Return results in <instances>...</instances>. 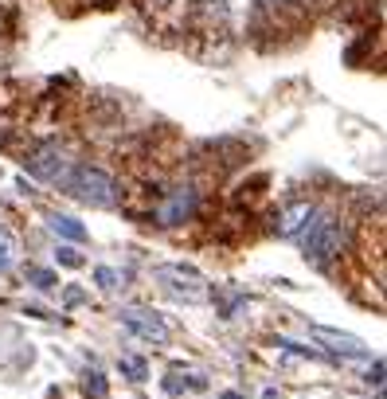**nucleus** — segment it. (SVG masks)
Returning a JSON list of instances; mask_svg holds the SVG:
<instances>
[{"instance_id":"1","label":"nucleus","mask_w":387,"mask_h":399,"mask_svg":"<svg viewBox=\"0 0 387 399\" xmlns=\"http://www.w3.org/2000/svg\"><path fill=\"white\" fill-rule=\"evenodd\" d=\"M63 188L90 208H114V200H118L114 177L102 172V169H90V165H75V169L67 172V180H63Z\"/></svg>"},{"instance_id":"2","label":"nucleus","mask_w":387,"mask_h":399,"mask_svg":"<svg viewBox=\"0 0 387 399\" xmlns=\"http://www.w3.org/2000/svg\"><path fill=\"white\" fill-rule=\"evenodd\" d=\"M340 246H345V227H340L333 215H321L309 227V235H305V258L325 270V266L340 255Z\"/></svg>"},{"instance_id":"3","label":"nucleus","mask_w":387,"mask_h":399,"mask_svg":"<svg viewBox=\"0 0 387 399\" xmlns=\"http://www.w3.org/2000/svg\"><path fill=\"white\" fill-rule=\"evenodd\" d=\"M24 169H28V177H35V180H47V184H63V180H67V172L75 169V165H71V157L63 153L59 145H40L35 153H28Z\"/></svg>"},{"instance_id":"4","label":"nucleus","mask_w":387,"mask_h":399,"mask_svg":"<svg viewBox=\"0 0 387 399\" xmlns=\"http://www.w3.org/2000/svg\"><path fill=\"white\" fill-rule=\"evenodd\" d=\"M157 282L169 290V294L184 297V302H208L211 297L208 282L196 270H188V266H157Z\"/></svg>"},{"instance_id":"5","label":"nucleus","mask_w":387,"mask_h":399,"mask_svg":"<svg viewBox=\"0 0 387 399\" xmlns=\"http://www.w3.org/2000/svg\"><path fill=\"white\" fill-rule=\"evenodd\" d=\"M196 204H200V192H196L192 184L172 188V192L157 204V223L160 227H180V223H188L196 215Z\"/></svg>"},{"instance_id":"6","label":"nucleus","mask_w":387,"mask_h":399,"mask_svg":"<svg viewBox=\"0 0 387 399\" xmlns=\"http://www.w3.org/2000/svg\"><path fill=\"white\" fill-rule=\"evenodd\" d=\"M121 325L129 333H137L141 340H149V345H165L169 340V325L160 321L153 309H121Z\"/></svg>"},{"instance_id":"7","label":"nucleus","mask_w":387,"mask_h":399,"mask_svg":"<svg viewBox=\"0 0 387 399\" xmlns=\"http://www.w3.org/2000/svg\"><path fill=\"white\" fill-rule=\"evenodd\" d=\"M313 204H305V200H297V204H290V208H282V215H278V223H274V231H278L282 239H294L297 231L305 227V223L313 220Z\"/></svg>"},{"instance_id":"8","label":"nucleus","mask_w":387,"mask_h":399,"mask_svg":"<svg viewBox=\"0 0 387 399\" xmlns=\"http://www.w3.org/2000/svg\"><path fill=\"white\" fill-rule=\"evenodd\" d=\"M313 337L325 340V345H333L337 352H348V357H364V340L352 337V333H337V329H325V325H313Z\"/></svg>"},{"instance_id":"9","label":"nucleus","mask_w":387,"mask_h":399,"mask_svg":"<svg viewBox=\"0 0 387 399\" xmlns=\"http://www.w3.org/2000/svg\"><path fill=\"white\" fill-rule=\"evenodd\" d=\"M51 231L63 239H71V243H83L86 239V227L78 220H71V215H51Z\"/></svg>"},{"instance_id":"10","label":"nucleus","mask_w":387,"mask_h":399,"mask_svg":"<svg viewBox=\"0 0 387 399\" xmlns=\"http://www.w3.org/2000/svg\"><path fill=\"white\" fill-rule=\"evenodd\" d=\"M16 255H20L16 235H12L8 227H0V270H8V266L16 263Z\"/></svg>"},{"instance_id":"11","label":"nucleus","mask_w":387,"mask_h":399,"mask_svg":"<svg viewBox=\"0 0 387 399\" xmlns=\"http://www.w3.org/2000/svg\"><path fill=\"white\" fill-rule=\"evenodd\" d=\"M184 388H203V380H192V376H180V372H169L165 376V391H184Z\"/></svg>"},{"instance_id":"12","label":"nucleus","mask_w":387,"mask_h":399,"mask_svg":"<svg viewBox=\"0 0 387 399\" xmlns=\"http://www.w3.org/2000/svg\"><path fill=\"white\" fill-rule=\"evenodd\" d=\"M94 282H98L106 294H114V290L121 286V274H118V270H109V266H98V270H94Z\"/></svg>"},{"instance_id":"13","label":"nucleus","mask_w":387,"mask_h":399,"mask_svg":"<svg viewBox=\"0 0 387 399\" xmlns=\"http://www.w3.org/2000/svg\"><path fill=\"white\" fill-rule=\"evenodd\" d=\"M28 282L40 286V290H55V286H59V278H55L51 270H40V266H28Z\"/></svg>"},{"instance_id":"14","label":"nucleus","mask_w":387,"mask_h":399,"mask_svg":"<svg viewBox=\"0 0 387 399\" xmlns=\"http://www.w3.org/2000/svg\"><path fill=\"white\" fill-rule=\"evenodd\" d=\"M258 4L262 16H282L286 8H294V4H302V0H254Z\"/></svg>"},{"instance_id":"15","label":"nucleus","mask_w":387,"mask_h":399,"mask_svg":"<svg viewBox=\"0 0 387 399\" xmlns=\"http://www.w3.org/2000/svg\"><path fill=\"white\" fill-rule=\"evenodd\" d=\"M106 380H102V376L98 372H90V376H86V380H83V395H90V399H106Z\"/></svg>"},{"instance_id":"16","label":"nucleus","mask_w":387,"mask_h":399,"mask_svg":"<svg viewBox=\"0 0 387 399\" xmlns=\"http://www.w3.org/2000/svg\"><path fill=\"white\" fill-rule=\"evenodd\" d=\"M121 376H129V380H145L149 368H145V360H137V357H121Z\"/></svg>"},{"instance_id":"17","label":"nucleus","mask_w":387,"mask_h":399,"mask_svg":"<svg viewBox=\"0 0 387 399\" xmlns=\"http://www.w3.org/2000/svg\"><path fill=\"white\" fill-rule=\"evenodd\" d=\"M59 263L71 266V270H78V266H83V255H78V251H71V246H59Z\"/></svg>"},{"instance_id":"18","label":"nucleus","mask_w":387,"mask_h":399,"mask_svg":"<svg viewBox=\"0 0 387 399\" xmlns=\"http://www.w3.org/2000/svg\"><path fill=\"white\" fill-rule=\"evenodd\" d=\"M368 380H371V383H383V364H379V360H376V364H371Z\"/></svg>"},{"instance_id":"19","label":"nucleus","mask_w":387,"mask_h":399,"mask_svg":"<svg viewBox=\"0 0 387 399\" xmlns=\"http://www.w3.org/2000/svg\"><path fill=\"white\" fill-rule=\"evenodd\" d=\"M83 302V290H67V306H78Z\"/></svg>"},{"instance_id":"20","label":"nucleus","mask_w":387,"mask_h":399,"mask_svg":"<svg viewBox=\"0 0 387 399\" xmlns=\"http://www.w3.org/2000/svg\"><path fill=\"white\" fill-rule=\"evenodd\" d=\"M262 399H282V395H278L274 388H270V391H262Z\"/></svg>"},{"instance_id":"21","label":"nucleus","mask_w":387,"mask_h":399,"mask_svg":"<svg viewBox=\"0 0 387 399\" xmlns=\"http://www.w3.org/2000/svg\"><path fill=\"white\" fill-rule=\"evenodd\" d=\"M223 399H246V395H239V391H223Z\"/></svg>"}]
</instances>
